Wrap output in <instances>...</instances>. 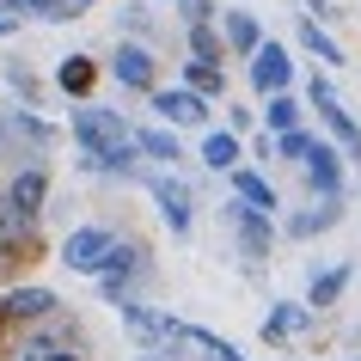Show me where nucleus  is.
Listing matches in <instances>:
<instances>
[{"label": "nucleus", "instance_id": "nucleus-1", "mask_svg": "<svg viewBox=\"0 0 361 361\" xmlns=\"http://www.w3.org/2000/svg\"><path fill=\"white\" fill-rule=\"evenodd\" d=\"M74 141L92 153L98 166H123V159L135 153V147H129L135 135H129V123H123L116 111H80V116H74Z\"/></svg>", "mask_w": 361, "mask_h": 361}, {"label": "nucleus", "instance_id": "nucleus-2", "mask_svg": "<svg viewBox=\"0 0 361 361\" xmlns=\"http://www.w3.org/2000/svg\"><path fill=\"white\" fill-rule=\"evenodd\" d=\"M111 233L104 227H80V233H68V245H61V264L68 269H98L104 257H111Z\"/></svg>", "mask_w": 361, "mask_h": 361}, {"label": "nucleus", "instance_id": "nucleus-3", "mask_svg": "<svg viewBox=\"0 0 361 361\" xmlns=\"http://www.w3.org/2000/svg\"><path fill=\"white\" fill-rule=\"evenodd\" d=\"M288 80H294V61H288V49H276V43H257V49H251V86H257V92H282Z\"/></svg>", "mask_w": 361, "mask_h": 361}, {"label": "nucleus", "instance_id": "nucleus-4", "mask_svg": "<svg viewBox=\"0 0 361 361\" xmlns=\"http://www.w3.org/2000/svg\"><path fill=\"white\" fill-rule=\"evenodd\" d=\"M153 111L166 116V123H178V129H190V123H202V98L190 92V86H166V92H153Z\"/></svg>", "mask_w": 361, "mask_h": 361}, {"label": "nucleus", "instance_id": "nucleus-5", "mask_svg": "<svg viewBox=\"0 0 361 361\" xmlns=\"http://www.w3.org/2000/svg\"><path fill=\"white\" fill-rule=\"evenodd\" d=\"M306 178H312L324 196H337V190H343V159H337V147L312 141V147H306Z\"/></svg>", "mask_w": 361, "mask_h": 361}, {"label": "nucleus", "instance_id": "nucleus-6", "mask_svg": "<svg viewBox=\"0 0 361 361\" xmlns=\"http://www.w3.org/2000/svg\"><path fill=\"white\" fill-rule=\"evenodd\" d=\"M153 196H159V214H166V221H171V227H178V233L190 227V190H184L178 178H166V184H159V190H153Z\"/></svg>", "mask_w": 361, "mask_h": 361}, {"label": "nucleus", "instance_id": "nucleus-7", "mask_svg": "<svg viewBox=\"0 0 361 361\" xmlns=\"http://www.w3.org/2000/svg\"><path fill=\"white\" fill-rule=\"evenodd\" d=\"M116 80L123 86H153V61H147V49H116Z\"/></svg>", "mask_w": 361, "mask_h": 361}, {"label": "nucleus", "instance_id": "nucleus-8", "mask_svg": "<svg viewBox=\"0 0 361 361\" xmlns=\"http://www.w3.org/2000/svg\"><path fill=\"white\" fill-rule=\"evenodd\" d=\"M202 159H209L214 171H233V166H239V135H233V129H214L209 141H202Z\"/></svg>", "mask_w": 361, "mask_h": 361}, {"label": "nucleus", "instance_id": "nucleus-9", "mask_svg": "<svg viewBox=\"0 0 361 361\" xmlns=\"http://www.w3.org/2000/svg\"><path fill=\"white\" fill-rule=\"evenodd\" d=\"M13 209H19V214H37V209H43V171L13 178Z\"/></svg>", "mask_w": 361, "mask_h": 361}, {"label": "nucleus", "instance_id": "nucleus-10", "mask_svg": "<svg viewBox=\"0 0 361 361\" xmlns=\"http://www.w3.org/2000/svg\"><path fill=\"white\" fill-rule=\"evenodd\" d=\"M319 111H324V123H331V135H337V147H361V129L349 123V116H343V104H337V98H324Z\"/></svg>", "mask_w": 361, "mask_h": 361}, {"label": "nucleus", "instance_id": "nucleus-11", "mask_svg": "<svg viewBox=\"0 0 361 361\" xmlns=\"http://www.w3.org/2000/svg\"><path fill=\"white\" fill-rule=\"evenodd\" d=\"M129 269H135V251H129V245H111V257H104V264H98V276H104V288H111V294H116V288H123V276H129Z\"/></svg>", "mask_w": 361, "mask_h": 361}, {"label": "nucleus", "instance_id": "nucleus-12", "mask_svg": "<svg viewBox=\"0 0 361 361\" xmlns=\"http://www.w3.org/2000/svg\"><path fill=\"white\" fill-rule=\"evenodd\" d=\"M49 288H25V294H13V300H6V312H13V319H37V312H49Z\"/></svg>", "mask_w": 361, "mask_h": 361}, {"label": "nucleus", "instance_id": "nucleus-13", "mask_svg": "<svg viewBox=\"0 0 361 361\" xmlns=\"http://www.w3.org/2000/svg\"><path fill=\"white\" fill-rule=\"evenodd\" d=\"M227 43L233 49H257V19H251V13H227Z\"/></svg>", "mask_w": 361, "mask_h": 361}, {"label": "nucleus", "instance_id": "nucleus-14", "mask_svg": "<svg viewBox=\"0 0 361 361\" xmlns=\"http://www.w3.org/2000/svg\"><path fill=\"white\" fill-rule=\"evenodd\" d=\"M239 239H245V251H269V221H264V209L239 214Z\"/></svg>", "mask_w": 361, "mask_h": 361}, {"label": "nucleus", "instance_id": "nucleus-15", "mask_svg": "<svg viewBox=\"0 0 361 361\" xmlns=\"http://www.w3.org/2000/svg\"><path fill=\"white\" fill-rule=\"evenodd\" d=\"M233 184H239V196H245L251 209H276V196H269V184H264V178H257V171H239Z\"/></svg>", "mask_w": 361, "mask_h": 361}, {"label": "nucleus", "instance_id": "nucleus-16", "mask_svg": "<svg viewBox=\"0 0 361 361\" xmlns=\"http://www.w3.org/2000/svg\"><path fill=\"white\" fill-rule=\"evenodd\" d=\"M294 116H300V111H294V98L276 92V98H269V111H264V123H269V135H282V129H294Z\"/></svg>", "mask_w": 361, "mask_h": 361}, {"label": "nucleus", "instance_id": "nucleus-17", "mask_svg": "<svg viewBox=\"0 0 361 361\" xmlns=\"http://www.w3.org/2000/svg\"><path fill=\"white\" fill-rule=\"evenodd\" d=\"M135 141H141V153H153V159H178V141H171L166 129H141Z\"/></svg>", "mask_w": 361, "mask_h": 361}, {"label": "nucleus", "instance_id": "nucleus-18", "mask_svg": "<svg viewBox=\"0 0 361 361\" xmlns=\"http://www.w3.org/2000/svg\"><path fill=\"white\" fill-rule=\"evenodd\" d=\"M300 43H306V49H312V56H319V61H343V49H337V43H331V37H324L319 25H300Z\"/></svg>", "mask_w": 361, "mask_h": 361}, {"label": "nucleus", "instance_id": "nucleus-19", "mask_svg": "<svg viewBox=\"0 0 361 361\" xmlns=\"http://www.w3.org/2000/svg\"><path fill=\"white\" fill-rule=\"evenodd\" d=\"M61 86H68V92H86V86H92V61H86V56L61 61Z\"/></svg>", "mask_w": 361, "mask_h": 361}, {"label": "nucleus", "instance_id": "nucleus-20", "mask_svg": "<svg viewBox=\"0 0 361 361\" xmlns=\"http://www.w3.org/2000/svg\"><path fill=\"white\" fill-rule=\"evenodd\" d=\"M184 80H190V86H196V92H221V74H214V61H190V68H184Z\"/></svg>", "mask_w": 361, "mask_h": 361}, {"label": "nucleus", "instance_id": "nucleus-21", "mask_svg": "<svg viewBox=\"0 0 361 361\" xmlns=\"http://www.w3.org/2000/svg\"><path fill=\"white\" fill-rule=\"evenodd\" d=\"M306 147H312V135H300V129H282L269 153H282V159H306Z\"/></svg>", "mask_w": 361, "mask_h": 361}, {"label": "nucleus", "instance_id": "nucleus-22", "mask_svg": "<svg viewBox=\"0 0 361 361\" xmlns=\"http://www.w3.org/2000/svg\"><path fill=\"white\" fill-rule=\"evenodd\" d=\"M349 282V269H324L319 282H312V306H324V300H337V288Z\"/></svg>", "mask_w": 361, "mask_h": 361}, {"label": "nucleus", "instance_id": "nucleus-23", "mask_svg": "<svg viewBox=\"0 0 361 361\" xmlns=\"http://www.w3.org/2000/svg\"><path fill=\"white\" fill-rule=\"evenodd\" d=\"M129 324L141 331V337H166V331H171L166 319H153V312H141V306H129Z\"/></svg>", "mask_w": 361, "mask_h": 361}, {"label": "nucleus", "instance_id": "nucleus-24", "mask_svg": "<svg viewBox=\"0 0 361 361\" xmlns=\"http://www.w3.org/2000/svg\"><path fill=\"white\" fill-rule=\"evenodd\" d=\"M190 49H196V61H214V56H221V43H214L209 25H196V31H190Z\"/></svg>", "mask_w": 361, "mask_h": 361}, {"label": "nucleus", "instance_id": "nucleus-25", "mask_svg": "<svg viewBox=\"0 0 361 361\" xmlns=\"http://www.w3.org/2000/svg\"><path fill=\"white\" fill-rule=\"evenodd\" d=\"M294 324H300V312H294V306H276V312H269V337H282V331H294Z\"/></svg>", "mask_w": 361, "mask_h": 361}, {"label": "nucleus", "instance_id": "nucleus-26", "mask_svg": "<svg viewBox=\"0 0 361 361\" xmlns=\"http://www.w3.org/2000/svg\"><path fill=\"white\" fill-rule=\"evenodd\" d=\"M19 13H56V0H13Z\"/></svg>", "mask_w": 361, "mask_h": 361}, {"label": "nucleus", "instance_id": "nucleus-27", "mask_svg": "<svg viewBox=\"0 0 361 361\" xmlns=\"http://www.w3.org/2000/svg\"><path fill=\"white\" fill-rule=\"evenodd\" d=\"M43 361H80V355H68V349H49V355H43Z\"/></svg>", "mask_w": 361, "mask_h": 361}, {"label": "nucleus", "instance_id": "nucleus-28", "mask_svg": "<svg viewBox=\"0 0 361 361\" xmlns=\"http://www.w3.org/2000/svg\"><path fill=\"white\" fill-rule=\"evenodd\" d=\"M25 361H43V355H25Z\"/></svg>", "mask_w": 361, "mask_h": 361}]
</instances>
